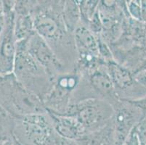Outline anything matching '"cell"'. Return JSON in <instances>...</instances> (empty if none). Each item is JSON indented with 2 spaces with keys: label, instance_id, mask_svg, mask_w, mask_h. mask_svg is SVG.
Segmentation results:
<instances>
[{
  "label": "cell",
  "instance_id": "6da1fadb",
  "mask_svg": "<svg viewBox=\"0 0 146 145\" xmlns=\"http://www.w3.org/2000/svg\"><path fill=\"white\" fill-rule=\"evenodd\" d=\"M63 1H34L31 10L34 30L51 47L68 72L75 70L77 51L73 34L62 18Z\"/></svg>",
  "mask_w": 146,
  "mask_h": 145
},
{
  "label": "cell",
  "instance_id": "7a4b0ae2",
  "mask_svg": "<svg viewBox=\"0 0 146 145\" xmlns=\"http://www.w3.org/2000/svg\"><path fill=\"white\" fill-rule=\"evenodd\" d=\"M0 107L13 118L47 112L42 99L26 89L13 74L0 77Z\"/></svg>",
  "mask_w": 146,
  "mask_h": 145
},
{
  "label": "cell",
  "instance_id": "3957f363",
  "mask_svg": "<svg viewBox=\"0 0 146 145\" xmlns=\"http://www.w3.org/2000/svg\"><path fill=\"white\" fill-rule=\"evenodd\" d=\"M26 39L17 42L13 74L26 89L39 97L42 101L48 93L54 81L28 52Z\"/></svg>",
  "mask_w": 146,
  "mask_h": 145
},
{
  "label": "cell",
  "instance_id": "277c9868",
  "mask_svg": "<svg viewBox=\"0 0 146 145\" xmlns=\"http://www.w3.org/2000/svg\"><path fill=\"white\" fill-rule=\"evenodd\" d=\"M12 132L21 145H56L57 134L47 112L15 118Z\"/></svg>",
  "mask_w": 146,
  "mask_h": 145
},
{
  "label": "cell",
  "instance_id": "5b68a950",
  "mask_svg": "<svg viewBox=\"0 0 146 145\" xmlns=\"http://www.w3.org/2000/svg\"><path fill=\"white\" fill-rule=\"evenodd\" d=\"M113 114L114 108L110 102L92 98L71 104L63 115L75 118L87 134L105 126Z\"/></svg>",
  "mask_w": 146,
  "mask_h": 145
},
{
  "label": "cell",
  "instance_id": "8992f818",
  "mask_svg": "<svg viewBox=\"0 0 146 145\" xmlns=\"http://www.w3.org/2000/svg\"><path fill=\"white\" fill-rule=\"evenodd\" d=\"M5 24L0 35V77L13 74L16 54V38L15 36V1H3Z\"/></svg>",
  "mask_w": 146,
  "mask_h": 145
},
{
  "label": "cell",
  "instance_id": "52a82bcc",
  "mask_svg": "<svg viewBox=\"0 0 146 145\" xmlns=\"http://www.w3.org/2000/svg\"><path fill=\"white\" fill-rule=\"evenodd\" d=\"M26 47L28 52L41 65L52 81L58 75L68 73L48 44L36 32L26 39Z\"/></svg>",
  "mask_w": 146,
  "mask_h": 145
},
{
  "label": "cell",
  "instance_id": "ba28073f",
  "mask_svg": "<svg viewBox=\"0 0 146 145\" xmlns=\"http://www.w3.org/2000/svg\"><path fill=\"white\" fill-rule=\"evenodd\" d=\"M113 107L116 145H122L134 126L140 121L137 119V114L140 111L126 99H119Z\"/></svg>",
  "mask_w": 146,
  "mask_h": 145
},
{
  "label": "cell",
  "instance_id": "9c48e42d",
  "mask_svg": "<svg viewBox=\"0 0 146 145\" xmlns=\"http://www.w3.org/2000/svg\"><path fill=\"white\" fill-rule=\"evenodd\" d=\"M34 1H15V36L17 42L27 39L34 34L31 10Z\"/></svg>",
  "mask_w": 146,
  "mask_h": 145
},
{
  "label": "cell",
  "instance_id": "30bf717a",
  "mask_svg": "<svg viewBox=\"0 0 146 145\" xmlns=\"http://www.w3.org/2000/svg\"><path fill=\"white\" fill-rule=\"evenodd\" d=\"M57 135L63 139L76 141L86 134L83 126L75 118L47 112Z\"/></svg>",
  "mask_w": 146,
  "mask_h": 145
},
{
  "label": "cell",
  "instance_id": "8fae6325",
  "mask_svg": "<svg viewBox=\"0 0 146 145\" xmlns=\"http://www.w3.org/2000/svg\"><path fill=\"white\" fill-rule=\"evenodd\" d=\"M106 68L116 89V92L119 99V95L121 91L125 92L133 85L135 80L133 74L127 67L115 60L106 62Z\"/></svg>",
  "mask_w": 146,
  "mask_h": 145
},
{
  "label": "cell",
  "instance_id": "7c38bea8",
  "mask_svg": "<svg viewBox=\"0 0 146 145\" xmlns=\"http://www.w3.org/2000/svg\"><path fill=\"white\" fill-rule=\"evenodd\" d=\"M76 142L80 145H116L113 118L103 127L95 131L85 134Z\"/></svg>",
  "mask_w": 146,
  "mask_h": 145
},
{
  "label": "cell",
  "instance_id": "4fadbf2b",
  "mask_svg": "<svg viewBox=\"0 0 146 145\" xmlns=\"http://www.w3.org/2000/svg\"><path fill=\"white\" fill-rule=\"evenodd\" d=\"M73 36L77 54L92 53L99 54L97 36L84 24L82 23L79 24L74 30Z\"/></svg>",
  "mask_w": 146,
  "mask_h": 145
},
{
  "label": "cell",
  "instance_id": "5bb4252c",
  "mask_svg": "<svg viewBox=\"0 0 146 145\" xmlns=\"http://www.w3.org/2000/svg\"><path fill=\"white\" fill-rule=\"evenodd\" d=\"M62 18L68 33L73 34L81 23V13L77 1H63Z\"/></svg>",
  "mask_w": 146,
  "mask_h": 145
},
{
  "label": "cell",
  "instance_id": "9a60e30c",
  "mask_svg": "<svg viewBox=\"0 0 146 145\" xmlns=\"http://www.w3.org/2000/svg\"><path fill=\"white\" fill-rule=\"evenodd\" d=\"M100 1H77L80 9L81 23L87 26L98 10Z\"/></svg>",
  "mask_w": 146,
  "mask_h": 145
},
{
  "label": "cell",
  "instance_id": "2e32d148",
  "mask_svg": "<svg viewBox=\"0 0 146 145\" xmlns=\"http://www.w3.org/2000/svg\"><path fill=\"white\" fill-rule=\"evenodd\" d=\"M127 2V10L131 18L137 21H141V5L140 1H129Z\"/></svg>",
  "mask_w": 146,
  "mask_h": 145
},
{
  "label": "cell",
  "instance_id": "e0dca14e",
  "mask_svg": "<svg viewBox=\"0 0 146 145\" xmlns=\"http://www.w3.org/2000/svg\"><path fill=\"white\" fill-rule=\"evenodd\" d=\"M134 128L141 145H146V115L140 120Z\"/></svg>",
  "mask_w": 146,
  "mask_h": 145
},
{
  "label": "cell",
  "instance_id": "ac0fdd59",
  "mask_svg": "<svg viewBox=\"0 0 146 145\" xmlns=\"http://www.w3.org/2000/svg\"><path fill=\"white\" fill-rule=\"evenodd\" d=\"M122 145H141L134 128H132V131H130V133L127 136V137L126 138L125 141Z\"/></svg>",
  "mask_w": 146,
  "mask_h": 145
},
{
  "label": "cell",
  "instance_id": "d6986e66",
  "mask_svg": "<svg viewBox=\"0 0 146 145\" xmlns=\"http://www.w3.org/2000/svg\"><path fill=\"white\" fill-rule=\"evenodd\" d=\"M55 143H56V145H80L76 141L63 139V138L60 137L58 135L55 139Z\"/></svg>",
  "mask_w": 146,
  "mask_h": 145
},
{
  "label": "cell",
  "instance_id": "ffe728a7",
  "mask_svg": "<svg viewBox=\"0 0 146 145\" xmlns=\"http://www.w3.org/2000/svg\"><path fill=\"white\" fill-rule=\"evenodd\" d=\"M133 76L135 81L146 87V70L134 74Z\"/></svg>",
  "mask_w": 146,
  "mask_h": 145
},
{
  "label": "cell",
  "instance_id": "44dd1931",
  "mask_svg": "<svg viewBox=\"0 0 146 145\" xmlns=\"http://www.w3.org/2000/svg\"><path fill=\"white\" fill-rule=\"evenodd\" d=\"M4 24H5V16H4L3 7H2V2H0V35L3 30Z\"/></svg>",
  "mask_w": 146,
  "mask_h": 145
},
{
  "label": "cell",
  "instance_id": "7402d4cb",
  "mask_svg": "<svg viewBox=\"0 0 146 145\" xmlns=\"http://www.w3.org/2000/svg\"><path fill=\"white\" fill-rule=\"evenodd\" d=\"M141 5V21L146 23V1H140Z\"/></svg>",
  "mask_w": 146,
  "mask_h": 145
}]
</instances>
